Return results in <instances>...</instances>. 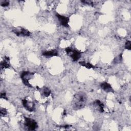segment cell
Masks as SVG:
<instances>
[{
	"mask_svg": "<svg viewBox=\"0 0 131 131\" xmlns=\"http://www.w3.org/2000/svg\"><path fill=\"white\" fill-rule=\"evenodd\" d=\"M86 101V96L83 93H79L75 95L74 98L73 108L78 110L83 107Z\"/></svg>",
	"mask_w": 131,
	"mask_h": 131,
	"instance_id": "1",
	"label": "cell"
},
{
	"mask_svg": "<svg viewBox=\"0 0 131 131\" xmlns=\"http://www.w3.org/2000/svg\"><path fill=\"white\" fill-rule=\"evenodd\" d=\"M65 51L74 61L78 60L81 56V53L80 52L70 48H66Z\"/></svg>",
	"mask_w": 131,
	"mask_h": 131,
	"instance_id": "2",
	"label": "cell"
},
{
	"mask_svg": "<svg viewBox=\"0 0 131 131\" xmlns=\"http://www.w3.org/2000/svg\"><path fill=\"white\" fill-rule=\"evenodd\" d=\"M25 125L26 127L31 130H33L37 127V123L33 119L29 118H25Z\"/></svg>",
	"mask_w": 131,
	"mask_h": 131,
	"instance_id": "3",
	"label": "cell"
},
{
	"mask_svg": "<svg viewBox=\"0 0 131 131\" xmlns=\"http://www.w3.org/2000/svg\"><path fill=\"white\" fill-rule=\"evenodd\" d=\"M56 16L57 17L60 24L66 27L69 26V18L68 17L61 15L59 14H56Z\"/></svg>",
	"mask_w": 131,
	"mask_h": 131,
	"instance_id": "4",
	"label": "cell"
},
{
	"mask_svg": "<svg viewBox=\"0 0 131 131\" xmlns=\"http://www.w3.org/2000/svg\"><path fill=\"white\" fill-rule=\"evenodd\" d=\"M23 104L25 108L28 111H33L35 109V104L33 102L28 101V100L24 99L23 100Z\"/></svg>",
	"mask_w": 131,
	"mask_h": 131,
	"instance_id": "5",
	"label": "cell"
},
{
	"mask_svg": "<svg viewBox=\"0 0 131 131\" xmlns=\"http://www.w3.org/2000/svg\"><path fill=\"white\" fill-rule=\"evenodd\" d=\"M100 86L104 91L106 92H113V89L111 85L106 82H104L101 83Z\"/></svg>",
	"mask_w": 131,
	"mask_h": 131,
	"instance_id": "6",
	"label": "cell"
},
{
	"mask_svg": "<svg viewBox=\"0 0 131 131\" xmlns=\"http://www.w3.org/2000/svg\"><path fill=\"white\" fill-rule=\"evenodd\" d=\"M15 34H16L17 36L22 35L24 36H29L30 35V32L25 30V29H21L20 30H13V31Z\"/></svg>",
	"mask_w": 131,
	"mask_h": 131,
	"instance_id": "7",
	"label": "cell"
},
{
	"mask_svg": "<svg viewBox=\"0 0 131 131\" xmlns=\"http://www.w3.org/2000/svg\"><path fill=\"white\" fill-rule=\"evenodd\" d=\"M43 56L46 57H53L58 55V52L56 50L45 51L42 53Z\"/></svg>",
	"mask_w": 131,
	"mask_h": 131,
	"instance_id": "8",
	"label": "cell"
},
{
	"mask_svg": "<svg viewBox=\"0 0 131 131\" xmlns=\"http://www.w3.org/2000/svg\"><path fill=\"white\" fill-rule=\"evenodd\" d=\"M9 66V58H5L4 60L2 61L1 63V68H8Z\"/></svg>",
	"mask_w": 131,
	"mask_h": 131,
	"instance_id": "9",
	"label": "cell"
},
{
	"mask_svg": "<svg viewBox=\"0 0 131 131\" xmlns=\"http://www.w3.org/2000/svg\"><path fill=\"white\" fill-rule=\"evenodd\" d=\"M95 103L96 104L97 106L99 107V111H100L101 112H103V107H104L103 104L98 100H97L95 101Z\"/></svg>",
	"mask_w": 131,
	"mask_h": 131,
	"instance_id": "10",
	"label": "cell"
},
{
	"mask_svg": "<svg viewBox=\"0 0 131 131\" xmlns=\"http://www.w3.org/2000/svg\"><path fill=\"white\" fill-rule=\"evenodd\" d=\"M42 93L43 94V95L45 96V97H48L49 96V95H50L51 94V91L50 90L47 88H45L43 90H42Z\"/></svg>",
	"mask_w": 131,
	"mask_h": 131,
	"instance_id": "11",
	"label": "cell"
},
{
	"mask_svg": "<svg viewBox=\"0 0 131 131\" xmlns=\"http://www.w3.org/2000/svg\"><path fill=\"white\" fill-rule=\"evenodd\" d=\"M80 64H81V66H85L86 68H87L88 69H91V68H94V66L92 64H91V63H89V62H80Z\"/></svg>",
	"mask_w": 131,
	"mask_h": 131,
	"instance_id": "12",
	"label": "cell"
},
{
	"mask_svg": "<svg viewBox=\"0 0 131 131\" xmlns=\"http://www.w3.org/2000/svg\"><path fill=\"white\" fill-rule=\"evenodd\" d=\"M130 41L129 40H127L125 45V47L126 49L130 50Z\"/></svg>",
	"mask_w": 131,
	"mask_h": 131,
	"instance_id": "13",
	"label": "cell"
},
{
	"mask_svg": "<svg viewBox=\"0 0 131 131\" xmlns=\"http://www.w3.org/2000/svg\"><path fill=\"white\" fill-rule=\"evenodd\" d=\"M1 5L3 7H6L9 5V2L5 1H3L2 2H1Z\"/></svg>",
	"mask_w": 131,
	"mask_h": 131,
	"instance_id": "14",
	"label": "cell"
},
{
	"mask_svg": "<svg viewBox=\"0 0 131 131\" xmlns=\"http://www.w3.org/2000/svg\"><path fill=\"white\" fill-rule=\"evenodd\" d=\"M121 60H122V54H121L120 55H119L118 57H116L115 61V62H118L119 61H121Z\"/></svg>",
	"mask_w": 131,
	"mask_h": 131,
	"instance_id": "15",
	"label": "cell"
}]
</instances>
